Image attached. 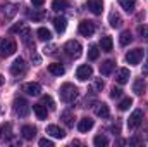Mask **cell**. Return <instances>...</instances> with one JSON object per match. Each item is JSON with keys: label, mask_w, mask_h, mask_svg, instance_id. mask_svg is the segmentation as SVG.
<instances>
[{"label": "cell", "mask_w": 148, "mask_h": 147, "mask_svg": "<svg viewBox=\"0 0 148 147\" xmlns=\"http://www.w3.org/2000/svg\"><path fill=\"white\" fill-rule=\"evenodd\" d=\"M17 50V45L12 38H0V57H9Z\"/></svg>", "instance_id": "obj_1"}, {"label": "cell", "mask_w": 148, "mask_h": 147, "mask_svg": "<svg viewBox=\"0 0 148 147\" xmlns=\"http://www.w3.org/2000/svg\"><path fill=\"white\" fill-rule=\"evenodd\" d=\"M76 97H77V88L73 83H64L60 87V99L64 102H73Z\"/></svg>", "instance_id": "obj_2"}, {"label": "cell", "mask_w": 148, "mask_h": 147, "mask_svg": "<svg viewBox=\"0 0 148 147\" xmlns=\"http://www.w3.org/2000/svg\"><path fill=\"white\" fill-rule=\"evenodd\" d=\"M29 111H31V106L28 104L26 99L19 97V99L14 101V112H16L19 118H26V116L29 114Z\"/></svg>", "instance_id": "obj_3"}, {"label": "cell", "mask_w": 148, "mask_h": 147, "mask_svg": "<svg viewBox=\"0 0 148 147\" xmlns=\"http://www.w3.org/2000/svg\"><path fill=\"white\" fill-rule=\"evenodd\" d=\"M64 50H66V54H67L69 57H74V59H77V57L83 54V47H81V43L76 42V40H69V42L64 45Z\"/></svg>", "instance_id": "obj_4"}, {"label": "cell", "mask_w": 148, "mask_h": 147, "mask_svg": "<svg viewBox=\"0 0 148 147\" xmlns=\"http://www.w3.org/2000/svg\"><path fill=\"white\" fill-rule=\"evenodd\" d=\"M143 55H145L143 49H134V50H129V52L126 54V62H127V64H131V66H136V64H140V62H141Z\"/></svg>", "instance_id": "obj_5"}, {"label": "cell", "mask_w": 148, "mask_h": 147, "mask_svg": "<svg viewBox=\"0 0 148 147\" xmlns=\"http://www.w3.org/2000/svg\"><path fill=\"white\" fill-rule=\"evenodd\" d=\"M91 76H93V68H91L90 64H83V66H79L77 71H76V78H77L79 81H86V80H90Z\"/></svg>", "instance_id": "obj_6"}, {"label": "cell", "mask_w": 148, "mask_h": 147, "mask_svg": "<svg viewBox=\"0 0 148 147\" xmlns=\"http://www.w3.org/2000/svg\"><path fill=\"white\" fill-rule=\"evenodd\" d=\"M24 71H26V62H24L23 57H17L12 62V66H10V73L14 74V76H19V74H23Z\"/></svg>", "instance_id": "obj_7"}, {"label": "cell", "mask_w": 148, "mask_h": 147, "mask_svg": "<svg viewBox=\"0 0 148 147\" xmlns=\"http://www.w3.org/2000/svg\"><path fill=\"white\" fill-rule=\"evenodd\" d=\"M141 121H143V112L140 109H136V111H133V114L129 116L127 126H129V128H138V126L141 125Z\"/></svg>", "instance_id": "obj_8"}, {"label": "cell", "mask_w": 148, "mask_h": 147, "mask_svg": "<svg viewBox=\"0 0 148 147\" xmlns=\"http://www.w3.org/2000/svg\"><path fill=\"white\" fill-rule=\"evenodd\" d=\"M86 7L90 12H93L95 16H100L103 12V2L102 0H88L86 2Z\"/></svg>", "instance_id": "obj_9"}, {"label": "cell", "mask_w": 148, "mask_h": 147, "mask_svg": "<svg viewBox=\"0 0 148 147\" xmlns=\"http://www.w3.org/2000/svg\"><path fill=\"white\" fill-rule=\"evenodd\" d=\"M79 33L86 38L91 37V35L95 33V24H93L91 21H81V23H79Z\"/></svg>", "instance_id": "obj_10"}, {"label": "cell", "mask_w": 148, "mask_h": 147, "mask_svg": "<svg viewBox=\"0 0 148 147\" xmlns=\"http://www.w3.org/2000/svg\"><path fill=\"white\" fill-rule=\"evenodd\" d=\"M23 90H24L28 95H33V97H36V95L41 94V87H40V83H35V81L26 83V85L23 87Z\"/></svg>", "instance_id": "obj_11"}, {"label": "cell", "mask_w": 148, "mask_h": 147, "mask_svg": "<svg viewBox=\"0 0 148 147\" xmlns=\"http://www.w3.org/2000/svg\"><path fill=\"white\" fill-rule=\"evenodd\" d=\"M93 119L91 118H81L79 119V123H77V130L81 132V133H86V132H90L91 128H93Z\"/></svg>", "instance_id": "obj_12"}, {"label": "cell", "mask_w": 148, "mask_h": 147, "mask_svg": "<svg viewBox=\"0 0 148 147\" xmlns=\"http://www.w3.org/2000/svg\"><path fill=\"white\" fill-rule=\"evenodd\" d=\"M21 135H23L24 140H33L35 135H36V128L31 126V125H24V126L21 128Z\"/></svg>", "instance_id": "obj_13"}, {"label": "cell", "mask_w": 148, "mask_h": 147, "mask_svg": "<svg viewBox=\"0 0 148 147\" xmlns=\"http://www.w3.org/2000/svg\"><path fill=\"white\" fill-rule=\"evenodd\" d=\"M47 133H50L53 139H64L66 137V132L60 126H57V125H48L47 126Z\"/></svg>", "instance_id": "obj_14"}, {"label": "cell", "mask_w": 148, "mask_h": 147, "mask_svg": "<svg viewBox=\"0 0 148 147\" xmlns=\"http://www.w3.org/2000/svg\"><path fill=\"white\" fill-rule=\"evenodd\" d=\"M129 69H126V68H121V69H117V73H115V81L119 83V85H124V83H127L129 81Z\"/></svg>", "instance_id": "obj_15"}, {"label": "cell", "mask_w": 148, "mask_h": 147, "mask_svg": "<svg viewBox=\"0 0 148 147\" xmlns=\"http://www.w3.org/2000/svg\"><path fill=\"white\" fill-rule=\"evenodd\" d=\"M53 26H55V30H57L59 33H64L66 28H67V19H66L64 16H57V17L53 19Z\"/></svg>", "instance_id": "obj_16"}, {"label": "cell", "mask_w": 148, "mask_h": 147, "mask_svg": "<svg viewBox=\"0 0 148 147\" xmlns=\"http://www.w3.org/2000/svg\"><path fill=\"white\" fill-rule=\"evenodd\" d=\"M95 114H97L98 118H109V114H110L109 106H107L105 102H98L97 107H95Z\"/></svg>", "instance_id": "obj_17"}, {"label": "cell", "mask_w": 148, "mask_h": 147, "mask_svg": "<svg viewBox=\"0 0 148 147\" xmlns=\"http://www.w3.org/2000/svg\"><path fill=\"white\" fill-rule=\"evenodd\" d=\"M114 68H115V62L114 61H105V62L100 64V73L103 74V76H109L114 71Z\"/></svg>", "instance_id": "obj_18"}, {"label": "cell", "mask_w": 148, "mask_h": 147, "mask_svg": "<svg viewBox=\"0 0 148 147\" xmlns=\"http://www.w3.org/2000/svg\"><path fill=\"white\" fill-rule=\"evenodd\" d=\"M100 49H102L103 52H112V49H114L112 38L110 37H102V40H100Z\"/></svg>", "instance_id": "obj_19"}, {"label": "cell", "mask_w": 148, "mask_h": 147, "mask_svg": "<svg viewBox=\"0 0 148 147\" xmlns=\"http://www.w3.org/2000/svg\"><path fill=\"white\" fill-rule=\"evenodd\" d=\"M145 87H147L145 80H143V78H138V80L133 83V92H134V94H138V95H141V94L145 92Z\"/></svg>", "instance_id": "obj_20"}, {"label": "cell", "mask_w": 148, "mask_h": 147, "mask_svg": "<svg viewBox=\"0 0 148 147\" xmlns=\"http://www.w3.org/2000/svg\"><path fill=\"white\" fill-rule=\"evenodd\" d=\"M69 7V2L67 0H53L52 2V9L55 10V12H62V10H66Z\"/></svg>", "instance_id": "obj_21"}, {"label": "cell", "mask_w": 148, "mask_h": 147, "mask_svg": "<svg viewBox=\"0 0 148 147\" xmlns=\"http://www.w3.org/2000/svg\"><path fill=\"white\" fill-rule=\"evenodd\" d=\"M119 3H121V7L126 10V12H134V9H136V0H119Z\"/></svg>", "instance_id": "obj_22"}, {"label": "cell", "mask_w": 148, "mask_h": 147, "mask_svg": "<svg viewBox=\"0 0 148 147\" xmlns=\"http://www.w3.org/2000/svg\"><path fill=\"white\" fill-rule=\"evenodd\" d=\"M33 112L36 114L38 119H47V107L43 104H35L33 106Z\"/></svg>", "instance_id": "obj_23"}, {"label": "cell", "mask_w": 148, "mask_h": 147, "mask_svg": "<svg viewBox=\"0 0 148 147\" xmlns=\"http://www.w3.org/2000/svg\"><path fill=\"white\" fill-rule=\"evenodd\" d=\"M48 71L52 74H55V76H60V74H64V66L62 64H59V62H52V64H48Z\"/></svg>", "instance_id": "obj_24"}, {"label": "cell", "mask_w": 148, "mask_h": 147, "mask_svg": "<svg viewBox=\"0 0 148 147\" xmlns=\"http://www.w3.org/2000/svg\"><path fill=\"white\" fill-rule=\"evenodd\" d=\"M36 35H38V38H40L41 42H50V38H52V33H50L48 28H38Z\"/></svg>", "instance_id": "obj_25"}, {"label": "cell", "mask_w": 148, "mask_h": 147, "mask_svg": "<svg viewBox=\"0 0 148 147\" xmlns=\"http://www.w3.org/2000/svg\"><path fill=\"white\" fill-rule=\"evenodd\" d=\"M110 26L112 28H121L122 26V17L117 12H112L110 14Z\"/></svg>", "instance_id": "obj_26"}, {"label": "cell", "mask_w": 148, "mask_h": 147, "mask_svg": "<svg viewBox=\"0 0 148 147\" xmlns=\"http://www.w3.org/2000/svg\"><path fill=\"white\" fill-rule=\"evenodd\" d=\"M131 42H133L131 31H122V33H121V37H119V43H121V45H129Z\"/></svg>", "instance_id": "obj_27"}, {"label": "cell", "mask_w": 148, "mask_h": 147, "mask_svg": "<svg viewBox=\"0 0 148 147\" xmlns=\"http://www.w3.org/2000/svg\"><path fill=\"white\" fill-rule=\"evenodd\" d=\"M93 144L97 147H105V146H109V139L105 135H97L95 140H93Z\"/></svg>", "instance_id": "obj_28"}, {"label": "cell", "mask_w": 148, "mask_h": 147, "mask_svg": "<svg viewBox=\"0 0 148 147\" xmlns=\"http://www.w3.org/2000/svg\"><path fill=\"white\" fill-rule=\"evenodd\" d=\"M98 54H100V50H98L97 45H91V47L88 49V59H90V61H97V59H98Z\"/></svg>", "instance_id": "obj_29"}, {"label": "cell", "mask_w": 148, "mask_h": 147, "mask_svg": "<svg viewBox=\"0 0 148 147\" xmlns=\"http://www.w3.org/2000/svg\"><path fill=\"white\" fill-rule=\"evenodd\" d=\"M73 119H74V116L69 112V111H64V112H62V121H64V125H66V126H73V125H74Z\"/></svg>", "instance_id": "obj_30"}, {"label": "cell", "mask_w": 148, "mask_h": 147, "mask_svg": "<svg viewBox=\"0 0 148 147\" xmlns=\"http://www.w3.org/2000/svg\"><path fill=\"white\" fill-rule=\"evenodd\" d=\"M138 35L143 42H148V26L147 24H140L138 26Z\"/></svg>", "instance_id": "obj_31"}, {"label": "cell", "mask_w": 148, "mask_h": 147, "mask_svg": "<svg viewBox=\"0 0 148 147\" xmlns=\"http://www.w3.org/2000/svg\"><path fill=\"white\" fill-rule=\"evenodd\" d=\"M41 104H43V106H48L50 111L55 109V102H53V99H52L50 95H43V97H41Z\"/></svg>", "instance_id": "obj_32"}, {"label": "cell", "mask_w": 148, "mask_h": 147, "mask_svg": "<svg viewBox=\"0 0 148 147\" xmlns=\"http://www.w3.org/2000/svg\"><path fill=\"white\" fill-rule=\"evenodd\" d=\"M131 104H133V99L131 97H124L121 102H119V109L121 111H127L131 107Z\"/></svg>", "instance_id": "obj_33"}, {"label": "cell", "mask_w": 148, "mask_h": 147, "mask_svg": "<svg viewBox=\"0 0 148 147\" xmlns=\"http://www.w3.org/2000/svg\"><path fill=\"white\" fill-rule=\"evenodd\" d=\"M5 9H7V10H3V14H5L7 17H12V16L17 12V7H16V5H12V3H9Z\"/></svg>", "instance_id": "obj_34"}, {"label": "cell", "mask_w": 148, "mask_h": 147, "mask_svg": "<svg viewBox=\"0 0 148 147\" xmlns=\"http://www.w3.org/2000/svg\"><path fill=\"white\" fill-rule=\"evenodd\" d=\"M28 16L33 19V21H41L45 17V12H28Z\"/></svg>", "instance_id": "obj_35"}, {"label": "cell", "mask_w": 148, "mask_h": 147, "mask_svg": "<svg viewBox=\"0 0 148 147\" xmlns=\"http://www.w3.org/2000/svg\"><path fill=\"white\" fill-rule=\"evenodd\" d=\"M103 80L102 78H97L95 80V83H93V88H95V92H102V88H103Z\"/></svg>", "instance_id": "obj_36"}, {"label": "cell", "mask_w": 148, "mask_h": 147, "mask_svg": "<svg viewBox=\"0 0 148 147\" xmlns=\"http://www.w3.org/2000/svg\"><path fill=\"white\" fill-rule=\"evenodd\" d=\"M121 95H122V90H121V88H117V87H112V92H110L112 99H119Z\"/></svg>", "instance_id": "obj_37"}, {"label": "cell", "mask_w": 148, "mask_h": 147, "mask_svg": "<svg viewBox=\"0 0 148 147\" xmlns=\"http://www.w3.org/2000/svg\"><path fill=\"white\" fill-rule=\"evenodd\" d=\"M40 147H53V142L48 139H41L40 140Z\"/></svg>", "instance_id": "obj_38"}, {"label": "cell", "mask_w": 148, "mask_h": 147, "mask_svg": "<svg viewBox=\"0 0 148 147\" xmlns=\"http://www.w3.org/2000/svg\"><path fill=\"white\" fill-rule=\"evenodd\" d=\"M23 28H24V23H19V24L12 26V28H10V31H12V33H19V31H21Z\"/></svg>", "instance_id": "obj_39"}, {"label": "cell", "mask_w": 148, "mask_h": 147, "mask_svg": "<svg viewBox=\"0 0 148 147\" xmlns=\"http://www.w3.org/2000/svg\"><path fill=\"white\" fill-rule=\"evenodd\" d=\"M43 52H45V54H53V52H55V45H48V47H45Z\"/></svg>", "instance_id": "obj_40"}, {"label": "cell", "mask_w": 148, "mask_h": 147, "mask_svg": "<svg viewBox=\"0 0 148 147\" xmlns=\"http://www.w3.org/2000/svg\"><path fill=\"white\" fill-rule=\"evenodd\" d=\"M31 3H33L35 7H41V5L45 3V0H31Z\"/></svg>", "instance_id": "obj_41"}, {"label": "cell", "mask_w": 148, "mask_h": 147, "mask_svg": "<svg viewBox=\"0 0 148 147\" xmlns=\"http://www.w3.org/2000/svg\"><path fill=\"white\" fill-rule=\"evenodd\" d=\"M140 142H141L140 139H131V140H129V144H131V146H138Z\"/></svg>", "instance_id": "obj_42"}, {"label": "cell", "mask_w": 148, "mask_h": 147, "mask_svg": "<svg viewBox=\"0 0 148 147\" xmlns=\"http://www.w3.org/2000/svg\"><path fill=\"white\" fill-rule=\"evenodd\" d=\"M143 73H145V74H148V62L145 64V68H143Z\"/></svg>", "instance_id": "obj_43"}, {"label": "cell", "mask_w": 148, "mask_h": 147, "mask_svg": "<svg viewBox=\"0 0 148 147\" xmlns=\"http://www.w3.org/2000/svg\"><path fill=\"white\" fill-rule=\"evenodd\" d=\"M2 83H3V76L0 74V85H2Z\"/></svg>", "instance_id": "obj_44"}, {"label": "cell", "mask_w": 148, "mask_h": 147, "mask_svg": "<svg viewBox=\"0 0 148 147\" xmlns=\"http://www.w3.org/2000/svg\"><path fill=\"white\" fill-rule=\"evenodd\" d=\"M0 132H2V126H0Z\"/></svg>", "instance_id": "obj_45"}]
</instances>
